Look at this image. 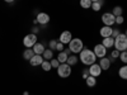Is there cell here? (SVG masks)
<instances>
[{
    "label": "cell",
    "mask_w": 127,
    "mask_h": 95,
    "mask_svg": "<svg viewBox=\"0 0 127 95\" xmlns=\"http://www.w3.org/2000/svg\"><path fill=\"white\" fill-rule=\"evenodd\" d=\"M120 34H121L120 29H118V28H114V29H113V32H112V37H113V38H116V37L120 36Z\"/></svg>",
    "instance_id": "obj_30"
},
{
    "label": "cell",
    "mask_w": 127,
    "mask_h": 95,
    "mask_svg": "<svg viewBox=\"0 0 127 95\" xmlns=\"http://www.w3.org/2000/svg\"><path fill=\"white\" fill-rule=\"evenodd\" d=\"M48 46H50V49H56V46H57V41H55V39H52V41H50L48 42Z\"/></svg>",
    "instance_id": "obj_29"
},
{
    "label": "cell",
    "mask_w": 127,
    "mask_h": 95,
    "mask_svg": "<svg viewBox=\"0 0 127 95\" xmlns=\"http://www.w3.org/2000/svg\"><path fill=\"white\" fill-rule=\"evenodd\" d=\"M102 22L104 23V25L112 27V25L116 23V17H114L112 13H104V14L102 15Z\"/></svg>",
    "instance_id": "obj_6"
},
{
    "label": "cell",
    "mask_w": 127,
    "mask_h": 95,
    "mask_svg": "<svg viewBox=\"0 0 127 95\" xmlns=\"http://www.w3.org/2000/svg\"><path fill=\"white\" fill-rule=\"evenodd\" d=\"M122 12H123V9H122L121 6H114L112 14H113L114 17H120V15H122Z\"/></svg>",
    "instance_id": "obj_25"
},
{
    "label": "cell",
    "mask_w": 127,
    "mask_h": 95,
    "mask_svg": "<svg viewBox=\"0 0 127 95\" xmlns=\"http://www.w3.org/2000/svg\"><path fill=\"white\" fill-rule=\"evenodd\" d=\"M120 53H121V52H120V51H117V49H113V51H112L111 57H109L111 63H112V62H114V60H116V58H118V57H120Z\"/></svg>",
    "instance_id": "obj_24"
},
{
    "label": "cell",
    "mask_w": 127,
    "mask_h": 95,
    "mask_svg": "<svg viewBox=\"0 0 127 95\" xmlns=\"http://www.w3.org/2000/svg\"><path fill=\"white\" fill-rule=\"evenodd\" d=\"M99 66H100V69L104 70V71L109 70V67H111V61H109V58H107V57L100 58V61H99Z\"/></svg>",
    "instance_id": "obj_13"
},
{
    "label": "cell",
    "mask_w": 127,
    "mask_h": 95,
    "mask_svg": "<svg viewBox=\"0 0 127 95\" xmlns=\"http://www.w3.org/2000/svg\"><path fill=\"white\" fill-rule=\"evenodd\" d=\"M112 32H113V28H112V27L104 25L103 28H100L99 34H100L103 38H107V37H112Z\"/></svg>",
    "instance_id": "obj_12"
},
{
    "label": "cell",
    "mask_w": 127,
    "mask_h": 95,
    "mask_svg": "<svg viewBox=\"0 0 127 95\" xmlns=\"http://www.w3.org/2000/svg\"><path fill=\"white\" fill-rule=\"evenodd\" d=\"M57 73L59 76L62 77V79H66L71 75V66L69 65V63H60V66L57 67Z\"/></svg>",
    "instance_id": "obj_4"
},
{
    "label": "cell",
    "mask_w": 127,
    "mask_h": 95,
    "mask_svg": "<svg viewBox=\"0 0 127 95\" xmlns=\"http://www.w3.org/2000/svg\"><path fill=\"white\" fill-rule=\"evenodd\" d=\"M120 60L123 62V63H127V51H123L120 53Z\"/></svg>",
    "instance_id": "obj_27"
},
{
    "label": "cell",
    "mask_w": 127,
    "mask_h": 95,
    "mask_svg": "<svg viewBox=\"0 0 127 95\" xmlns=\"http://www.w3.org/2000/svg\"><path fill=\"white\" fill-rule=\"evenodd\" d=\"M69 48L72 53H80L84 48V45H83V41L80 38H72L69 43Z\"/></svg>",
    "instance_id": "obj_3"
},
{
    "label": "cell",
    "mask_w": 127,
    "mask_h": 95,
    "mask_svg": "<svg viewBox=\"0 0 127 95\" xmlns=\"http://www.w3.org/2000/svg\"><path fill=\"white\" fill-rule=\"evenodd\" d=\"M36 43H37V34L29 33V34H27V36L23 38V46H24L26 48H32Z\"/></svg>",
    "instance_id": "obj_5"
},
{
    "label": "cell",
    "mask_w": 127,
    "mask_h": 95,
    "mask_svg": "<svg viewBox=\"0 0 127 95\" xmlns=\"http://www.w3.org/2000/svg\"><path fill=\"white\" fill-rule=\"evenodd\" d=\"M33 24H38V20L37 19H33Z\"/></svg>",
    "instance_id": "obj_38"
},
{
    "label": "cell",
    "mask_w": 127,
    "mask_h": 95,
    "mask_svg": "<svg viewBox=\"0 0 127 95\" xmlns=\"http://www.w3.org/2000/svg\"><path fill=\"white\" fill-rule=\"evenodd\" d=\"M118 75H120L121 79L127 80V65H126V66H122V67L118 70Z\"/></svg>",
    "instance_id": "obj_20"
},
{
    "label": "cell",
    "mask_w": 127,
    "mask_h": 95,
    "mask_svg": "<svg viewBox=\"0 0 127 95\" xmlns=\"http://www.w3.org/2000/svg\"><path fill=\"white\" fill-rule=\"evenodd\" d=\"M50 62H51V66L54 67V69H57V67L60 66V62H59V60H57V58H52Z\"/></svg>",
    "instance_id": "obj_28"
},
{
    "label": "cell",
    "mask_w": 127,
    "mask_h": 95,
    "mask_svg": "<svg viewBox=\"0 0 127 95\" xmlns=\"http://www.w3.org/2000/svg\"><path fill=\"white\" fill-rule=\"evenodd\" d=\"M94 55L97 56V57H99V58H103V57H105V53H107V48H105L102 43H99V45H97L94 47Z\"/></svg>",
    "instance_id": "obj_7"
},
{
    "label": "cell",
    "mask_w": 127,
    "mask_h": 95,
    "mask_svg": "<svg viewBox=\"0 0 127 95\" xmlns=\"http://www.w3.org/2000/svg\"><path fill=\"white\" fill-rule=\"evenodd\" d=\"M43 61H45V60H43V56H42V55H34L33 57L29 60L31 65L33 66V67H36V66H41Z\"/></svg>",
    "instance_id": "obj_11"
},
{
    "label": "cell",
    "mask_w": 127,
    "mask_h": 95,
    "mask_svg": "<svg viewBox=\"0 0 127 95\" xmlns=\"http://www.w3.org/2000/svg\"><path fill=\"white\" fill-rule=\"evenodd\" d=\"M94 1H98V0H92V3H94Z\"/></svg>",
    "instance_id": "obj_40"
},
{
    "label": "cell",
    "mask_w": 127,
    "mask_h": 95,
    "mask_svg": "<svg viewBox=\"0 0 127 95\" xmlns=\"http://www.w3.org/2000/svg\"><path fill=\"white\" fill-rule=\"evenodd\" d=\"M4 1H5V3H13L14 0H4Z\"/></svg>",
    "instance_id": "obj_37"
},
{
    "label": "cell",
    "mask_w": 127,
    "mask_h": 95,
    "mask_svg": "<svg viewBox=\"0 0 127 95\" xmlns=\"http://www.w3.org/2000/svg\"><path fill=\"white\" fill-rule=\"evenodd\" d=\"M71 39H72L71 32H69V30H65V32H62V33L60 34L59 42H61V43H64V45H69Z\"/></svg>",
    "instance_id": "obj_10"
},
{
    "label": "cell",
    "mask_w": 127,
    "mask_h": 95,
    "mask_svg": "<svg viewBox=\"0 0 127 95\" xmlns=\"http://www.w3.org/2000/svg\"><path fill=\"white\" fill-rule=\"evenodd\" d=\"M102 45L105 47V48H111L114 46V38L113 37H107V38H103V42Z\"/></svg>",
    "instance_id": "obj_14"
},
{
    "label": "cell",
    "mask_w": 127,
    "mask_h": 95,
    "mask_svg": "<svg viewBox=\"0 0 127 95\" xmlns=\"http://www.w3.org/2000/svg\"><path fill=\"white\" fill-rule=\"evenodd\" d=\"M38 32H39V28L38 27H33V28H32V33H33V34H37Z\"/></svg>",
    "instance_id": "obj_34"
},
{
    "label": "cell",
    "mask_w": 127,
    "mask_h": 95,
    "mask_svg": "<svg viewBox=\"0 0 127 95\" xmlns=\"http://www.w3.org/2000/svg\"><path fill=\"white\" fill-rule=\"evenodd\" d=\"M56 49L59 52H62L64 51V43H61V42H57V46H56Z\"/></svg>",
    "instance_id": "obj_33"
},
{
    "label": "cell",
    "mask_w": 127,
    "mask_h": 95,
    "mask_svg": "<svg viewBox=\"0 0 127 95\" xmlns=\"http://www.w3.org/2000/svg\"><path fill=\"white\" fill-rule=\"evenodd\" d=\"M67 57H69V55L66 53L65 51H62V52H60V53H59L57 60H59V62H60V63H65V62L67 61Z\"/></svg>",
    "instance_id": "obj_18"
},
{
    "label": "cell",
    "mask_w": 127,
    "mask_h": 95,
    "mask_svg": "<svg viewBox=\"0 0 127 95\" xmlns=\"http://www.w3.org/2000/svg\"><path fill=\"white\" fill-rule=\"evenodd\" d=\"M79 55H80L79 60L87 66H90V65H93V63H95V60H97V56L94 55V52L88 49V48H85V47L83 48V51L80 52Z\"/></svg>",
    "instance_id": "obj_1"
},
{
    "label": "cell",
    "mask_w": 127,
    "mask_h": 95,
    "mask_svg": "<svg viewBox=\"0 0 127 95\" xmlns=\"http://www.w3.org/2000/svg\"><path fill=\"white\" fill-rule=\"evenodd\" d=\"M125 34H126V37H127V29H126V33H125Z\"/></svg>",
    "instance_id": "obj_41"
},
{
    "label": "cell",
    "mask_w": 127,
    "mask_h": 95,
    "mask_svg": "<svg viewBox=\"0 0 127 95\" xmlns=\"http://www.w3.org/2000/svg\"><path fill=\"white\" fill-rule=\"evenodd\" d=\"M34 56V52H33V48H27L24 52H23V58L24 60H31L32 57Z\"/></svg>",
    "instance_id": "obj_17"
},
{
    "label": "cell",
    "mask_w": 127,
    "mask_h": 95,
    "mask_svg": "<svg viewBox=\"0 0 127 95\" xmlns=\"http://www.w3.org/2000/svg\"><path fill=\"white\" fill-rule=\"evenodd\" d=\"M42 56H43V60L51 61L52 58H54V51L50 49V48H46V49L43 51V53H42Z\"/></svg>",
    "instance_id": "obj_16"
},
{
    "label": "cell",
    "mask_w": 127,
    "mask_h": 95,
    "mask_svg": "<svg viewBox=\"0 0 127 95\" xmlns=\"http://www.w3.org/2000/svg\"><path fill=\"white\" fill-rule=\"evenodd\" d=\"M80 6L84 9L92 8V0H80Z\"/></svg>",
    "instance_id": "obj_23"
},
{
    "label": "cell",
    "mask_w": 127,
    "mask_h": 95,
    "mask_svg": "<svg viewBox=\"0 0 127 95\" xmlns=\"http://www.w3.org/2000/svg\"><path fill=\"white\" fill-rule=\"evenodd\" d=\"M98 3H99V4H100V5H102V6H103V5H104V3H105V1H104V0H98Z\"/></svg>",
    "instance_id": "obj_35"
},
{
    "label": "cell",
    "mask_w": 127,
    "mask_h": 95,
    "mask_svg": "<svg viewBox=\"0 0 127 95\" xmlns=\"http://www.w3.org/2000/svg\"><path fill=\"white\" fill-rule=\"evenodd\" d=\"M92 9L94 10V12H99V10L102 9V5L98 1H94V3H92Z\"/></svg>",
    "instance_id": "obj_26"
},
{
    "label": "cell",
    "mask_w": 127,
    "mask_h": 95,
    "mask_svg": "<svg viewBox=\"0 0 127 95\" xmlns=\"http://www.w3.org/2000/svg\"><path fill=\"white\" fill-rule=\"evenodd\" d=\"M125 22V18L122 17V15H120V17H116V23L117 24H122Z\"/></svg>",
    "instance_id": "obj_31"
},
{
    "label": "cell",
    "mask_w": 127,
    "mask_h": 95,
    "mask_svg": "<svg viewBox=\"0 0 127 95\" xmlns=\"http://www.w3.org/2000/svg\"><path fill=\"white\" fill-rule=\"evenodd\" d=\"M41 67L43 69V71H46V72H48V71L52 69V66H51V62H50V61H46V60H45L43 62H42Z\"/></svg>",
    "instance_id": "obj_22"
},
{
    "label": "cell",
    "mask_w": 127,
    "mask_h": 95,
    "mask_svg": "<svg viewBox=\"0 0 127 95\" xmlns=\"http://www.w3.org/2000/svg\"><path fill=\"white\" fill-rule=\"evenodd\" d=\"M85 82H87V85H88L89 88H93V86L97 85V79H95L94 76H90V75H89V77L85 80Z\"/></svg>",
    "instance_id": "obj_21"
},
{
    "label": "cell",
    "mask_w": 127,
    "mask_h": 95,
    "mask_svg": "<svg viewBox=\"0 0 127 95\" xmlns=\"http://www.w3.org/2000/svg\"><path fill=\"white\" fill-rule=\"evenodd\" d=\"M36 19L38 20V24H41L42 27L43 25H47L48 23H50V15L47 14V13H38L37 14V17H36Z\"/></svg>",
    "instance_id": "obj_8"
},
{
    "label": "cell",
    "mask_w": 127,
    "mask_h": 95,
    "mask_svg": "<svg viewBox=\"0 0 127 95\" xmlns=\"http://www.w3.org/2000/svg\"><path fill=\"white\" fill-rule=\"evenodd\" d=\"M23 95H29V93H28V91H24V93H23Z\"/></svg>",
    "instance_id": "obj_39"
},
{
    "label": "cell",
    "mask_w": 127,
    "mask_h": 95,
    "mask_svg": "<svg viewBox=\"0 0 127 95\" xmlns=\"http://www.w3.org/2000/svg\"><path fill=\"white\" fill-rule=\"evenodd\" d=\"M102 69L99 66V63H93V65L89 66V73H90V76H94V77H98L100 73H102Z\"/></svg>",
    "instance_id": "obj_9"
},
{
    "label": "cell",
    "mask_w": 127,
    "mask_h": 95,
    "mask_svg": "<svg viewBox=\"0 0 127 95\" xmlns=\"http://www.w3.org/2000/svg\"><path fill=\"white\" fill-rule=\"evenodd\" d=\"M89 75H90V73H89V69H85V70H84V72H83V79L87 80L89 77Z\"/></svg>",
    "instance_id": "obj_32"
},
{
    "label": "cell",
    "mask_w": 127,
    "mask_h": 95,
    "mask_svg": "<svg viewBox=\"0 0 127 95\" xmlns=\"http://www.w3.org/2000/svg\"><path fill=\"white\" fill-rule=\"evenodd\" d=\"M114 49H117L120 52H123L127 49V37L125 33H121L114 38Z\"/></svg>",
    "instance_id": "obj_2"
},
{
    "label": "cell",
    "mask_w": 127,
    "mask_h": 95,
    "mask_svg": "<svg viewBox=\"0 0 127 95\" xmlns=\"http://www.w3.org/2000/svg\"><path fill=\"white\" fill-rule=\"evenodd\" d=\"M64 51H65L67 55H70V52H71V51H70V48H66V49H64Z\"/></svg>",
    "instance_id": "obj_36"
},
{
    "label": "cell",
    "mask_w": 127,
    "mask_h": 95,
    "mask_svg": "<svg viewBox=\"0 0 127 95\" xmlns=\"http://www.w3.org/2000/svg\"><path fill=\"white\" fill-rule=\"evenodd\" d=\"M78 61H79V57H76L75 55H71V56L67 57L66 63H69L70 66H74V65H76V63H78Z\"/></svg>",
    "instance_id": "obj_19"
},
{
    "label": "cell",
    "mask_w": 127,
    "mask_h": 95,
    "mask_svg": "<svg viewBox=\"0 0 127 95\" xmlns=\"http://www.w3.org/2000/svg\"><path fill=\"white\" fill-rule=\"evenodd\" d=\"M43 51H45V46L43 43H37L33 46V52H34V55H42L43 53Z\"/></svg>",
    "instance_id": "obj_15"
}]
</instances>
